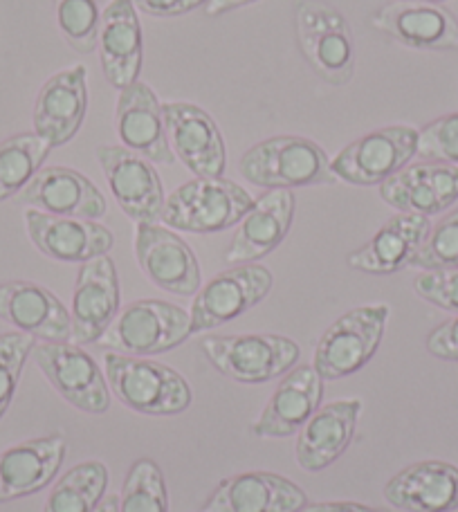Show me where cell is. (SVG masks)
<instances>
[{
	"label": "cell",
	"instance_id": "obj_1",
	"mask_svg": "<svg viewBox=\"0 0 458 512\" xmlns=\"http://www.w3.org/2000/svg\"><path fill=\"white\" fill-rule=\"evenodd\" d=\"M241 176L261 189H297L335 185L328 153L310 137L277 135L254 144L238 160Z\"/></svg>",
	"mask_w": 458,
	"mask_h": 512
},
{
	"label": "cell",
	"instance_id": "obj_2",
	"mask_svg": "<svg viewBox=\"0 0 458 512\" xmlns=\"http://www.w3.org/2000/svg\"><path fill=\"white\" fill-rule=\"evenodd\" d=\"M104 376L122 405L144 416H178L194 400L189 382L162 362L108 351Z\"/></svg>",
	"mask_w": 458,
	"mask_h": 512
},
{
	"label": "cell",
	"instance_id": "obj_3",
	"mask_svg": "<svg viewBox=\"0 0 458 512\" xmlns=\"http://www.w3.org/2000/svg\"><path fill=\"white\" fill-rule=\"evenodd\" d=\"M254 198L227 178H194L164 200L160 221L176 232L216 234L243 221Z\"/></svg>",
	"mask_w": 458,
	"mask_h": 512
},
{
	"label": "cell",
	"instance_id": "obj_4",
	"mask_svg": "<svg viewBox=\"0 0 458 512\" xmlns=\"http://www.w3.org/2000/svg\"><path fill=\"white\" fill-rule=\"evenodd\" d=\"M191 337V315L162 299H140L119 310L97 344L111 353L149 358L176 349Z\"/></svg>",
	"mask_w": 458,
	"mask_h": 512
},
{
	"label": "cell",
	"instance_id": "obj_5",
	"mask_svg": "<svg viewBox=\"0 0 458 512\" xmlns=\"http://www.w3.org/2000/svg\"><path fill=\"white\" fill-rule=\"evenodd\" d=\"M200 351L225 378L241 384H265L297 367L299 344L290 337L270 333L209 335Z\"/></svg>",
	"mask_w": 458,
	"mask_h": 512
},
{
	"label": "cell",
	"instance_id": "obj_6",
	"mask_svg": "<svg viewBox=\"0 0 458 512\" xmlns=\"http://www.w3.org/2000/svg\"><path fill=\"white\" fill-rule=\"evenodd\" d=\"M299 50L319 77L333 86L351 84L355 75V45L340 9L324 0H301L295 9Z\"/></svg>",
	"mask_w": 458,
	"mask_h": 512
},
{
	"label": "cell",
	"instance_id": "obj_7",
	"mask_svg": "<svg viewBox=\"0 0 458 512\" xmlns=\"http://www.w3.org/2000/svg\"><path fill=\"white\" fill-rule=\"evenodd\" d=\"M389 315L387 304L357 306L328 326L313 358L322 380H342L364 369L380 349Z\"/></svg>",
	"mask_w": 458,
	"mask_h": 512
},
{
	"label": "cell",
	"instance_id": "obj_8",
	"mask_svg": "<svg viewBox=\"0 0 458 512\" xmlns=\"http://www.w3.org/2000/svg\"><path fill=\"white\" fill-rule=\"evenodd\" d=\"M32 360L50 387L84 414H106L111 409V389L104 371L90 353L72 342H41Z\"/></svg>",
	"mask_w": 458,
	"mask_h": 512
},
{
	"label": "cell",
	"instance_id": "obj_9",
	"mask_svg": "<svg viewBox=\"0 0 458 512\" xmlns=\"http://www.w3.org/2000/svg\"><path fill=\"white\" fill-rule=\"evenodd\" d=\"M272 272L259 263L234 265L200 288L191 304V335L207 333L245 315L270 295Z\"/></svg>",
	"mask_w": 458,
	"mask_h": 512
},
{
	"label": "cell",
	"instance_id": "obj_10",
	"mask_svg": "<svg viewBox=\"0 0 458 512\" xmlns=\"http://www.w3.org/2000/svg\"><path fill=\"white\" fill-rule=\"evenodd\" d=\"M418 131L396 124L357 137L331 160L335 176L355 187L382 185L416 158Z\"/></svg>",
	"mask_w": 458,
	"mask_h": 512
},
{
	"label": "cell",
	"instance_id": "obj_11",
	"mask_svg": "<svg viewBox=\"0 0 458 512\" xmlns=\"http://www.w3.org/2000/svg\"><path fill=\"white\" fill-rule=\"evenodd\" d=\"M135 259L153 286L178 297H196L203 274L196 252L171 227L158 223L135 225Z\"/></svg>",
	"mask_w": 458,
	"mask_h": 512
},
{
	"label": "cell",
	"instance_id": "obj_12",
	"mask_svg": "<svg viewBox=\"0 0 458 512\" xmlns=\"http://www.w3.org/2000/svg\"><path fill=\"white\" fill-rule=\"evenodd\" d=\"M95 153L122 212L135 225L158 223L167 196L153 162L117 144L97 146Z\"/></svg>",
	"mask_w": 458,
	"mask_h": 512
},
{
	"label": "cell",
	"instance_id": "obj_13",
	"mask_svg": "<svg viewBox=\"0 0 458 512\" xmlns=\"http://www.w3.org/2000/svg\"><path fill=\"white\" fill-rule=\"evenodd\" d=\"M162 117L176 158L196 178H223L227 153L223 133L214 117L189 102L162 104Z\"/></svg>",
	"mask_w": 458,
	"mask_h": 512
},
{
	"label": "cell",
	"instance_id": "obj_14",
	"mask_svg": "<svg viewBox=\"0 0 458 512\" xmlns=\"http://www.w3.org/2000/svg\"><path fill=\"white\" fill-rule=\"evenodd\" d=\"M122 304V290L115 263L108 254L81 263L75 290H72L70 319L72 344H97L108 326L115 322Z\"/></svg>",
	"mask_w": 458,
	"mask_h": 512
},
{
	"label": "cell",
	"instance_id": "obj_15",
	"mask_svg": "<svg viewBox=\"0 0 458 512\" xmlns=\"http://www.w3.org/2000/svg\"><path fill=\"white\" fill-rule=\"evenodd\" d=\"M371 23L375 30L411 50H458V18L443 5L393 0L371 18Z\"/></svg>",
	"mask_w": 458,
	"mask_h": 512
},
{
	"label": "cell",
	"instance_id": "obj_16",
	"mask_svg": "<svg viewBox=\"0 0 458 512\" xmlns=\"http://www.w3.org/2000/svg\"><path fill=\"white\" fill-rule=\"evenodd\" d=\"M88 115V72L86 66H70L52 75L41 86L34 102V133L52 149L75 140Z\"/></svg>",
	"mask_w": 458,
	"mask_h": 512
},
{
	"label": "cell",
	"instance_id": "obj_17",
	"mask_svg": "<svg viewBox=\"0 0 458 512\" xmlns=\"http://www.w3.org/2000/svg\"><path fill=\"white\" fill-rule=\"evenodd\" d=\"M25 230L34 248L59 263H86L113 250L115 236L108 227L86 218L25 212Z\"/></svg>",
	"mask_w": 458,
	"mask_h": 512
},
{
	"label": "cell",
	"instance_id": "obj_18",
	"mask_svg": "<svg viewBox=\"0 0 458 512\" xmlns=\"http://www.w3.org/2000/svg\"><path fill=\"white\" fill-rule=\"evenodd\" d=\"M380 198L400 214H443L458 200V164H407L382 182Z\"/></svg>",
	"mask_w": 458,
	"mask_h": 512
},
{
	"label": "cell",
	"instance_id": "obj_19",
	"mask_svg": "<svg viewBox=\"0 0 458 512\" xmlns=\"http://www.w3.org/2000/svg\"><path fill=\"white\" fill-rule=\"evenodd\" d=\"M18 203L43 214L99 221L108 212L102 191L84 173L68 167H45L30 180Z\"/></svg>",
	"mask_w": 458,
	"mask_h": 512
},
{
	"label": "cell",
	"instance_id": "obj_20",
	"mask_svg": "<svg viewBox=\"0 0 458 512\" xmlns=\"http://www.w3.org/2000/svg\"><path fill=\"white\" fill-rule=\"evenodd\" d=\"M0 319L41 342H72V319L63 301L41 283H0Z\"/></svg>",
	"mask_w": 458,
	"mask_h": 512
},
{
	"label": "cell",
	"instance_id": "obj_21",
	"mask_svg": "<svg viewBox=\"0 0 458 512\" xmlns=\"http://www.w3.org/2000/svg\"><path fill=\"white\" fill-rule=\"evenodd\" d=\"M115 133L122 146L140 153L149 162L167 164V167L176 162V153L171 151L164 128L162 104L144 81H135L117 93Z\"/></svg>",
	"mask_w": 458,
	"mask_h": 512
},
{
	"label": "cell",
	"instance_id": "obj_22",
	"mask_svg": "<svg viewBox=\"0 0 458 512\" xmlns=\"http://www.w3.org/2000/svg\"><path fill=\"white\" fill-rule=\"evenodd\" d=\"M97 48L104 77L117 93L140 81L144 39L133 0H111L104 7Z\"/></svg>",
	"mask_w": 458,
	"mask_h": 512
},
{
	"label": "cell",
	"instance_id": "obj_23",
	"mask_svg": "<svg viewBox=\"0 0 458 512\" xmlns=\"http://www.w3.org/2000/svg\"><path fill=\"white\" fill-rule=\"evenodd\" d=\"M295 218V194L290 189L265 191L247 209L225 252L229 265L254 263L286 241Z\"/></svg>",
	"mask_w": 458,
	"mask_h": 512
},
{
	"label": "cell",
	"instance_id": "obj_24",
	"mask_svg": "<svg viewBox=\"0 0 458 512\" xmlns=\"http://www.w3.org/2000/svg\"><path fill=\"white\" fill-rule=\"evenodd\" d=\"M308 495L274 472H241L218 483L203 512H299Z\"/></svg>",
	"mask_w": 458,
	"mask_h": 512
},
{
	"label": "cell",
	"instance_id": "obj_25",
	"mask_svg": "<svg viewBox=\"0 0 458 512\" xmlns=\"http://www.w3.org/2000/svg\"><path fill=\"white\" fill-rule=\"evenodd\" d=\"M66 459L61 434L32 438L0 452V504L32 497L57 479Z\"/></svg>",
	"mask_w": 458,
	"mask_h": 512
},
{
	"label": "cell",
	"instance_id": "obj_26",
	"mask_svg": "<svg viewBox=\"0 0 458 512\" xmlns=\"http://www.w3.org/2000/svg\"><path fill=\"white\" fill-rule=\"evenodd\" d=\"M362 414V400H335L319 407L301 427L295 447L297 463L306 472H322L340 459L351 445L357 420Z\"/></svg>",
	"mask_w": 458,
	"mask_h": 512
},
{
	"label": "cell",
	"instance_id": "obj_27",
	"mask_svg": "<svg viewBox=\"0 0 458 512\" xmlns=\"http://www.w3.org/2000/svg\"><path fill=\"white\" fill-rule=\"evenodd\" d=\"M324 380L313 364L292 369L272 393L261 416L254 420L252 432L259 438H288L301 432L310 416L322 405Z\"/></svg>",
	"mask_w": 458,
	"mask_h": 512
},
{
	"label": "cell",
	"instance_id": "obj_28",
	"mask_svg": "<svg viewBox=\"0 0 458 512\" xmlns=\"http://www.w3.org/2000/svg\"><path fill=\"white\" fill-rule=\"evenodd\" d=\"M384 499L405 512H456L458 468L438 459L409 465L384 486Z\"/></svg>",
	"mask_w": 458,
	"mask_h": 512
},
{
	"label": "cell",
	"instance_id": "obj_29",
	"mask_svg": "<svg viewBox=\"0 0 458 512\" xmlns=\"http://www.w3.org/2000/svg\"><path fill=\"white\" fill-rule=\"evenodd\" d=\"M429 230H432V221L427 216L398 214L389 218L369 243L348 254L346 261L357 272L378 274V277L396 274L409 268Z\"/></svg>",
	"mask_w": 458,
	"mask_h": 512
},
{
	"label": "cell",
	"instance_id": "obj_30",
	"mask_svg": "<svg viewBox=\"0 0 458 512\" xmlns=\"http://www.w3.org/2000/svg\"><path fill=\"white\" fill-rule=\"evenodd\" d=\"M52 146L32 133H16L0 142V203L21 194L43 169Z\"/></svg>",
	"mask_w": 458,
	"mask_h": 512
},
{
	"label": "cell",
	"instance_id": "obj_31",
	"mask_svg": "<svg viewBox=\"0 0 458 512\" xmlns=\"http://www.w3.org/2000/svg\"><path fill=\"white\" fill-rule=\"evenodd\" d=\"M108 468L99 461L75 465L52 488L43 512H95L106 497Z\"/></svg>",
	"mask_w": 458,
	"mask_h": 512
},
{
	"label": "cell",
	"instance_id": "obj_32",
	"mask_svg": "<svg viewBox=\"0 0 458 512\" xmlns=\"http://www.w3.org/2000/svg\"><path fill=\"white\" fill-rule=\"evenodd\" d=\"M119 512H169V492L162 470L151 459H140L126 474Z\"/></svg>",
	"mask_w": 458,
	"mask_h": 512
},
{
	"label": "cell",
	"instance_id": "obj_33",
	"mask_svg": "<svg viewBox=\"0 0 458 512\" xmlns=\"http://www.w3.org/2000/svg\"><path fill=\"white\" fill-rule=\"evenodd\" d=\"M102 12V0H54L59 32L79 54L97 50Z\"/></svg>",
	"mask_w": 458,
	"mask_h": 512
},
{
	"label": "cell",
	"instance_id": "obj_34",
	"mask_svg": "<svg viewBox=\"0 0 458 512\" xmlns=\"http://www.w3.org/2000/svg\"><path fill=\"white\" fill-rule=\"evenodd\" d=\"M36 340L32 335L14 331L0 335V420L12 407L18 382L27 358H32Z\"/></svg>",
	"mask_w": 458,
	"mask_h": 512
},
{
	"label": "cell",
	"instance_id": "obj_35",
	"mask_svg": "<svg viewBox=\"0 0 458 512\" xmlns=\"http://www.w3.org/2000/svg\"><path fill=\"white\" fill-rule=\"evenodd\" d=\"M411 268L452 270L458 268V209L447 214L429 230L425 243L416 252Z\"/></svg>",
	"mask_w": 458,
	"mask_h": 512
},
{
	"label": "cell",
	"instance_id": "obj_36",
	"mask_svg": "<svg viewBox=\"0 0 458 512\" xmlns=\"http://www.w3.org/2000/svg\"><path fill=\"white\" fill-rule=\"evenodd\" d=\"M425 162L458 164V113L436 117L418 131V151Z\"/></svg>",
	"mask_w": 458,
	"mask_h": 512
},
{
	"label": "cell",
	"instance_id": "obj_37",
	"mask_svg": "<svg viewBox=\"0 0 458 512\" xmlns=\"http://www.w3.org/2000/svg\"><path fill=\"white\" fill-rule=\"evenodd\" d=\"M414 290L427 304L458 315V268L423 270L414 279Z\"/></svg>",
	"mask_w": 458,
	"mask_h": 512
},
{
	"label": "cell",
	"instance_id": "obj_38",
	"mask_svg": "<svg viewBox=\"0 0 458 512\" xmlns=\"http://www.w3.org/2000/svg\"><path fill=\"white\" fill-rule=\"evenodd\" d=\"M427 351L438 360L458 362V315L427 335Z\"/></svg>",
	"mask_w": 458,
	"mask_h": 512
},
{
	"label": "cell",
	"instance_id": "obj_39",
	"mask_svg": "<svg viewBox=\"0 0 458 512\" xmlns=\"http://www.w3.org/2000/svg\"><path fill=\"white\" fill-rule=\"evenodd\" d=\"M205 3L207 0H133L137 12H144L155 18H173L189 14Z\"/></svg>",
	"mask_w": 458,
	"mask_h": 512
},
{
	"label": "cell",
	"instance_id": "obj_40",
	"mask_svg": "<svg viewBox=\"0 0 458 512\" xmlns=\"http://www.w3.org/2000/svg\"><path fill=\"white\" fill-rule=\"evenodd\" d=\"M299 512H389V510L353 504V501H326V504H308Z\"/></svg>",
	"mask_w": 458,
	"mask_h": 512
},
{
	"label": "cell",
	"instance_id": "obj_41",
	"mask_svg": "<svg viewBox=\"0 0 458 512\" xmlns=\"http://www.w3.org/2000/svg\"><path fill=\"white\" fill-rule=\"evenodd\" d=\"M256 0H207L205 3V14L207 16H223L227 12H234V9H241L245 5H252Z\"/></svg>",
	"mask_w": 458,
	"mask_h": 512
},
{
	"label": "cell",
	"instance_id": "obj_42",
	"mask_svg": "<svg viewBox=\"0 0 458 512\" xmlns=\"http://www.w3.org/2000/svg\"><path fill=\"white\" fill-rule=\"evenodd\" d=\"M95 512H119V497L117 495H106L99 506L95 508Z\"/></svg>",
	"mask_w": 458,
	"mask_h": 512
},
{
	"label": "cell",
	"instance_id": "obj_43",
	"mask_svg": "<svg viewBox=\"0 0 458 512\" xmlns=\"http://www.w3.org/2000/svg\"><path fill=\"white\" fill-rule=\"evenodd\" d=\"M418 3H434V5H441L445 0H418Z\"/></svg>",
	"mask_w": 458,
	"mask_h": 512
}]
</instances>
